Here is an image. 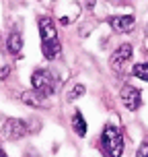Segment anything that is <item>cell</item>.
Masks as SVG:
<instances>
[{"instance_id":"3957f363","label":"cell","mask_w":148,"mask_h":157,"mask_svg":"<svg viewBox=\"0 0 148 157\" xmlns=\"http://www.w3.org/2000/svg\"><path fill=\"white\" fill-rule=\"evenodd\" d=\"M31 85H33V91H37L41 97H49V95L56 93V78L45 68H37V71L33 72Z\"/></svg>"},{"instance_id":"7a4b0ae2","label":"cell","mask_w":148,"mask_h":157,"mask_svg":"<svg viewBox=\"0 0 148 157\" xmlns=\"http://www.w3.org/2000/svg\"><path fill=\"white\" fill-rule=\"evenodd\" d=\"M99 149L105 157H121L124 155V136L119 128L113 124H107L99 139Z\"/></svg>"},{"instance_id":"52a82bcc","label":"cell","mask_w":148,"mask_h":157,"mask_svg":"<svg viewBox=\"0 0 148 157\" xmlns=\"http://www.w3.org/2000/svg\"><path fill=\"white\" fill-rule=\"evenodd\" d=\"M109 27L117 33H130L136 27V19L132 15H117V17H109Z\"/></svg>"},{"instance_id":"7c38bea8","label":"cell","mask_w":148,"mask_h":157,"mask_svg":"<svg viewBox=\"0 0 148 157\" xmlns=\"http://www.w3.org/2000/svg\"><path fill=\"white\" fill-rule=\"evenodd\" d=\"M132 75L136 78H140V81H146V83H148V62L136 64V66H134V71H132Z\"/></svg>"},{"instance_id":"8992f818","label":"cell","mask_w":148,"mask_h":157,"mask_svg":"<svg viewBox=\"0 0 148 157\" xmlns=\"http://www.w3.org/2000/svg\"><path fill=\"white\" fill-rule=\"evenodd\" d=\"M119 97H121L124 105L130 112H136L142 105V95H140V91H138L136 87H132V85H124V89L119 91Z\"/></svg>"},{"instance_id":"5b68a950","label":"cell","mask_w":148,"mask_h":157,"mask_svg":"<svg viewBox=\"0 0 148 157\" xmlns=\"http://www.w3.org/2000/svg\"><path fill=\"white\" fill-rule=\"evenodd\" d=\"M130 60H132V46H130V44H124V46H119L115 52L111 54L109 64H111V68H113V71L121 72Z\"/></svg>"},{"instance_id":"30bf717a","label":"cell","mask_w":148,"mask_h":157,"mask_svg":"<svg viewBox=\"0 0 148 157\" xmlns=\"http://www.w3.org/2000/svg\"><path fill=\"white\" fill-rule=\"evenodd\" d=\"M21 97H23L25 103H29L33 108H41V99H43V97H41L37 91H27V93H23Z\"/></svg>"},{"instance_id":"9a60e30c","label":"cell","mask_w":148,"mask_h":157,"mask_svg":"<svg viewBox=\"0 0 148 157\" xmlns=\"http://www.w3.org/2000/svg\"><path fill=\"white\" fill-rule=\"evenodd\" d=\"M0 157H8V155H4V151H2V147H0Z\"/></svg>"},{"instance_id":"6da1fadb","label":"cell","mask_w":148,"mask_h":157,"mask_svg":"<svg viewBox=\"0 0 148 157\" xmlns=\"http://www.w3.org/2000/svg\"><path fill=\"white\" fill-rule=\"evenodd\" d=\"M39 35H41V52L47 60H54L60 56V39H58V29L49 17L39 19Z\"/></svg>"},{"instance_id":"e0dca14e","label":"cell","mask_w":148,"mask_h":157,"mask_svg":"<svg viewBox=\"0 0 148 157\" xmlns=\"http://www.w3.org/2000/svg\"><path fill=\"white\" fill-rule=\"evenodd\" d=\"M146 31H148V29H146Z\"/></svg>"},{"instance_id":"8fae6325","label":"cell","mask_w":148,"mask_h":157,"mask_svg":"<svg viewBox=\"0 0 148 157\" xmlns=\"http://www.w3.org/2000/svg\"><path fill=\"white\" fill-rule=\"evenodd\" d=\"M86 93V89H85V85H74V87H70V91L66 93V99L68 101H74V99H78V97H82V95Z\"/></svg>"},{"instance_id":"4fadbf2b","label":"cell","mask_w":148,"mask_h":157,"mask_svg":"<svg viewBox=\"0 0 148 157\" xmlns=\"http://www.w3.org/2000/svg\"><path fill=\"white\" fill-rule=\"evenodd\" d=\"M136 157H148V143H144V145H142L140 149H138Z\"/></svg>"},{"instance_id":"9c48e42d","label":"cell","mask_w":148,"mask_h":157,"mask_svg":"<svg viewBox=\"0 0 148 157\" xmlns=\"http://www.w3.org/2000/svg\"><path fill=\"white\" fill-rule=\"evenodd\" d=\"M72 126H74V130H76L78 136H85L86 134V122H85V118H82L80 112H76V114L72 116Z\"/></svg>"},{"instance_id":"5bb4252c","label":"cell","mask_w":148,"mask_h":157,"mask_svg":"<svg viewBox=\"0 0 148 157\" xmlns=\"http://www.w3.org/2000/svg\"><path fill=\"white\" fill-rule=\"evenodd\" d=\"M10 72V68H6V66H2L0 68V78H6V75Z\"/></svg>"},{"instance_id":"277c9868","label":"cell","mask_w":148,"mask_h":157,"mask_svg":"<svg viewBox=\"0 0 148 157\" xmlns=\"http://www.w3.org/2000/svg\"><path fill=\"white\" fill-rule=\"evenodd\" d=\"M25 132H27V124L19 118H10L2 124V136L6 141H19Z\"/></svg>"},{"instance_id":"2e32d148","label":"cell","mask_w":148,"mask_h":157,"mask_svg":"<svg viewBox=\"0 0 148 157\" xmlns=\"http://www.w3.org/2000/svg\"><path fill=\"white\" fill-rule=\"evenodd\" d=\"M29 157H33V155H29Z\"/></svg>"},{"instance_id":"ba28073f","label":"cell","mask_w":148,"mask_h":157,"mask_svg":"<svg viewBox=\"0 0 148 157\" xmlns=\"http://www.w3.org/2000/svg\"><path fill=\"white\" fill-rule=\"evenodd\" d=\"M6 48H8L10 54H19L21 48H23V37H21V33H16V31L10 33L8 39H6Z\"/></svg>"}]
</instances>
